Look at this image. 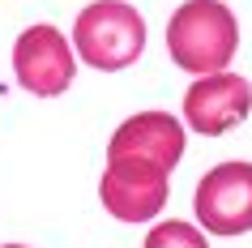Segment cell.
Listing matches in <instances>:
<instances>
[{
	"label": "cell",
	"mask_w": 252,
	"mask_h": 248,
	"mask_svg": "<svg viewBox=\"0 0 252 248\" xmlns=\"http://www.w3.org/2000/svg\"><path fill=\"white\" fill-rule=\"evenodd\" d=\"M239 47V22L222 0H184L167 22V52L192 77L222 73Z\"/></svg>",
	"instance_id": "6da1fadb"
},
{
	"label": "cell",
	"mask_w": 252,
	"mask_h": 248,
	"mask_svg": "<svg viewBox=\"0 0 252 248\" xmlns=\"http://www.w3.org/2000/svg\"><path fill=\"white\" fill-rule=\"evenodd\" d=\"M73 52L98 73H120L146 52V17L124 0H94L73 22Z\"/></svg>",
	"instance_id": "7a4b0ae2"
},
{
	"label": "cell",
	"mask_w": 252,
	"mask_h": 248,
	"mask_svg": "<svg viewBox=\"0 0 252 248\" xmlns=\"http://www.w3.org/2000/svg\"><path fill=\"white\" fill-rule=\"evenodd\" d=\"M167 188H171V171L154 158H137V154L107 158V171L98 180L103 210L120 222H150L167 206Z\"/></svg>",
	"instance_id": "3957f363"
},
{
	"label": "cell",
	"mask_w": 252,
	"mask_h": 248,
	"mask_svg": "<svg viewBox=\"0 0 252 248\" xmlns=\"http://www.w3.org/2000/svg\"><path fill=\"white\" fill-rule=\"evenodd\" d=\"M13 73L17 86L39 99H56L64 94L77 77V52L68 47V39L56 26L39 22V26H26L13 43Z\"/></svg>",
	"instance_id": "277c9868"
},
{
	"label": "cell",
	"mask_w": 252,
	"mask_h": 248,
	"mask_svg": "<svg viewBox=\"0 0 252 248\" xmlns=\"http://www.w3.org/2000/svg\"><path fill=\"white\" fill-rule=\"evenodd\" d=\"M197 222L210 235L252 231V163H218L197 184Z\"/></svg>",
	"instance_id": "5b68a950"
},
{
	"label": "cell",
	"mask_w": 252,
	"mask_h": 248,
	"mask_svg": "<svg viewBox=\"0 0 252 248\" xmlns=\"http://www.w3.org/2000/svg\"><path fill=\"white\" fill-rule=\"evenodd\" d=\"M252 111V81L239 73H205L184 94V120L205 137H222Z\"/></svg>",
	"instance_id": "8992f818"
},
{
	"label": "cell",
	"mask_w": 252,
	"mask_h": 248,
	"mask_svg": "<svg viewBox=\"0 0 252 248\" xmlns=\"http://www.w3.org/2000/svg\"><path fill=\"white\" fill-rule=\"evenodd\" d=\"M120 154H137V158H154L171 171L184 158V124L167 111H137L111 133L107 142V158Z\"/></svg>",
	"instance_id": "52a82bcc"
},
{
	"label": "cell",
	"mask_w": 252,
	"mask_h": 248,
	"mask_svg": "<svg viewBox=\"0 0 252 248\" xmlns=\"http://www.w3.org/2000/svg\"><path fill=\"white\" fill-rule=\"evenodd\" d=\"M146 248H210L205 231H197L192 222H158L154 231L146 235Z\"/></svg>",
	"instance_id": "ba28073f"
},
{
	"label": "cell",
	"mask_w": 252,
	"mask_h": 248,
	"mask_svg": "<svg viewBox=\"0 0 252 248\" xmlns=\"http://www.w3.org/2000/svg\"><path fill=\"white\" fill-rule=\"evenodd\" d=\"M4 248H26V244H4Z\"/></svg>",
	"instance_id": "9c48e42d"
}]
</instances>
